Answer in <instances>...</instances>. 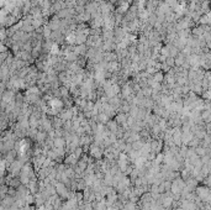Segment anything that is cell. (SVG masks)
I'll list each match as a JSON object with an SVG mask.
<instances>
[{
  "label": "cell",
  "instance_id": "1",
  "mask_svg": "<svg viewBox=\"0 0 211 210\" xmlns=\"http://www.w3.org/2000/svg\"><path fill=\"white\" fill-rule=\"evenodd\" d=\"M4 4V0H0V5H3Z\"/></svg>",
  "mask_w": 211,
  "mask_h": 210
}]
</instances>
